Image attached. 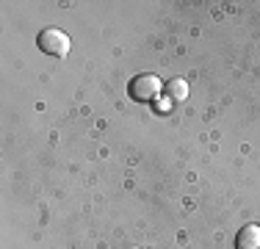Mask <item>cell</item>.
<instances>
[{"label": "cell", "instance_id": "5b68a950", "mask_svg": "<svg viewBox=\"0 0 260 249\" xmlns=\"http://www.w3.org/2000/svg\"><path fill=\"white\" fill-rule=\"evenodd\" d=\"M130 249H139V246H130Z\"/></svg>", "mask_w": 260, "mask_h": 249}, {"label": "cell", "instance_id": "3957f363", "mask_svg": "<svg viewBox=\"0 0 260 249\" xmlns=\"http://www.w3.org/2000/svg\"><path fill=\"white\" fill-rule=\"evenodd\" d=\"M235 249H260V227L257 224H246L235 235Z\"/></svg>", "mask_w": 260, "mask_h": 249}, {"label": "cell", "instance_id": "7a4b0ae2", "mask_svg": "<svg viewBox=\"0 0 260 249\" xmlns=\"http://www.w3.org/2000/svg\"><path fill=\"white\" fill-rule=\"evenodd\" d=\"M36 45H39L42 53L55 55V58H64L70 53V36L58 28H45L39 36H36Z\"/></svg>", "mask_w": 260, "mask_h": 249}, {"label": "cell", "instance_id": "6da1fadb", "mask_svg": "<svg viewBox=\"0 0 260 249\" xmlns=\"http://www.w3.org/2000/svg\"><path fill=\"white\" fill-rule=\"evenodd\" d=\"M160 89H164L160 80L155 78V75H150V72L136 75V78L127 83V95L133 100H139V103H152V100L160 95Z\"/></svg>", "mask_w": 260, "mask_h": 249}, {"label": "cell", "instance_id": "277c9868", "mask_svg": "<svg viewBox=\"0 0 260 249\" xmlns=\"http://www.w3.org/2000/svg\"><path fill=\"white\" fill-rule=\"evenodd\" d=\"M166 95L172 100H185L188 97V83H185L183 78H172L169 83H166Z\"/></svg>", "mask_w": 260, "mask_h": 249}]
</instances>
